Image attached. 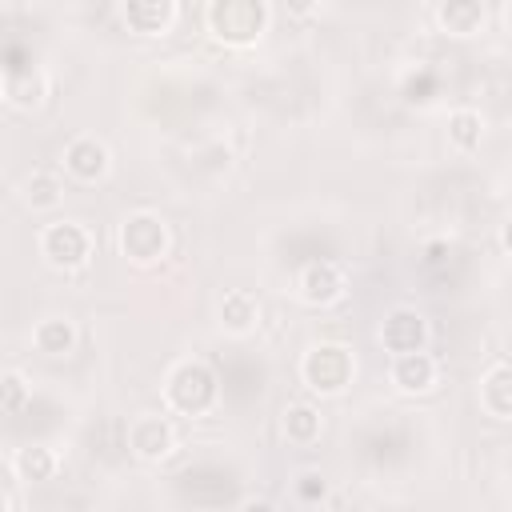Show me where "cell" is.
Wrapping results in <instances>:
<instances>
[{"mask_svg": "<svg viewBox=\"0 0 512 512\" xmlns=\"http://www.w3.org/2000/svg\"><path fill=\"white\" fill-rule=\"evenodd\" d=\"M424 336H428L424 316H416V312H408V308L392 312V316L384 320V328H380V340H384V348H388L392 356L424 352Z\"/></svg>", "mask_w": 512, "mask_h": 512, "instance_id": "obj_9", "label": "cell"}, {"mask_svg": "<svg viewBox=\"0 0 512 512\" xmlns=\"http://www.w3.org/2000/svg\"><path fill=\"white\" fill-rule=\"evenodd\" d=\"M64 168H68L76 180H96V176H104V168H108V152H104L100 140L80 136V140H72V144L64 148Z\"/></svg>", "mask_w": 512, "mask_h": 512, "instance_id": "obj_13", "label": "cell"}, {"mask_svg": "<svg viewBox=\"0 0 512 512\" xmlns=\"http://www.w3.org/2000/svg\"><path fill=\"white\" fill-rule=\"evenodd\" d=\"M500 240H504V248H508V252H512V216H508V220H504V232H500Z\"/></svg>", "mask_w": 512, "mask_h": 512, "instance_id": "obj_31", "label": "cell"}, {"mask_svg": "<svg viewBox=\"0 0 512 512\" xmlns=\"http://www.w3.org/2000/svg\"><path fill=\"white\" fill-rule=\"evenodd\" d=\"M24 396H28V392H24V380H20L16 372H8V376H4V412L16 416V412L24 408Z\"/></svg>", "mask_w": 512, "mask_h": 512, "instance_id": "obj_28", "label": "cell"}, {"mask_svg": "<svg viewBox=\"0 0 512 512\" xmlns=\"http://www.w3.org/2000/svg\"><path fill=\"white\" fill-rule=\"evenodd\" d=\"M36 348L48 352V356L72 352V324H68V320H44V324L36 328Z\"/></svg>", "mask_w": 512, "mask_h": 512, "instance_id": "obj_20", "label": "cell"}, {"mask_svg": "<svg viewBox=\"0 0 512 512\" xmlns=\"http://www.w3.org/2000/svg\"><path fill=\"white\" fill-rule=\"evenodd\" d=\"M176 492L192 508L224 512V504H232L240 496V480H236V472H228L220 464H196V468H184L176 476Z\"/></svg>", "mask_w": 512, "mask_h": 512, "instance_id": "obj_2", "label": "cell"}, {"mask_svg": "<svg viewBox=\"0 0 512 512\" xmlns=\"http://www.w3.org/2000/svg\"><path fill=\"white\" fill-rule=\"evenodd\" d=\"M504 20H508V28H512V4H508V8H504Z\"/></svg>", "mask_w": 512, "mask_h": 512, "instance_id": "obj_32", "label": "cell"}, {"mask_svg": "<svg viewBox=\"0 0 512 512\" xmlns=\"http://www.w3.org/2000/svg\"><path fill=\"white\" fill-rule=\"evenodd\" d=\"M240 512H276V508H272L268 500H244V504H240Z\"/></svg>", "mask_w": 512, "mask_h": 512, "instance_id": "obj_30", "label": "cell"}, {"mask_svg": "<svg viewBox=\"0 0 512 512\" xmlns=\"http://www.w3.org/2000/svg\"><path fill=\"white\" fill-rule=\"evenodd\" d=\"M352 368H356V364H352V352H348V348H340V344H320V348H312V352L304 356L300 376H304V384H308L312 392L332 396V392L348 388Z\"/></svg>", "mask_w": 512, "mask_h": 512, "instance_id": "obj_5", "label": "cell"}, {"mask_svg": "<svg viewBox=\"0 0 512 512\" xmlns=\"http://www.w3.org/2000/svg\"><path fill=\"white\" fill-rule=\"evenodd\" d=\"M4 92H8L16 104H32L36 92H40V76H36V68H32V72H20V76H4Z\"/></svg>", "mask_w": 512, "mask_h": 512, "instance_id": "obj_26", "label": "cell"}, {"mask_svg": "<svg viewBox=\"0 0 512 512\" xmlns=\"http://www.w3.org/2000/svg\"><path fill=\"white\" fill-rule=\"evenodd\" d=\"M20 72H32V52L20 40H8L4 44V76H20Z\"/></svg>", "mask_w": 512, "mask_h": 512, "instance_id": "obj_27", "label": "cell"}, {"mask_svg": "<svg viewBox=\"0 0 512 512\" xmlns=\"http://www.w3.org/2000/svg\"><path fill=\"white\" fill-rule=\"evenodd\" d=\"M284 436L292 444H312L320 436V412L312 404H292L284 408Z\"/></svg>", "mask_w": 512, "mask_h": 512, "instance_id": "obj_18", "label": "cell"}, {"mask_svg": "<svg viewBox=\"0 0 512 512\" xmlns=\"http://www.w3.org/2000/svg\"><path fill=\"white\" fill-rule=\"evenodd\" d=\"M480 400L492 416H512V364H496L484 384H480Z\"/></svg>", "mask_w": 512, "mask_h": 512, "instance_id": "obj_16", "label": "cell"}, {"mask_svg": "<svg viewBox=\"0 0 512 512\" xmlns=\"http://www.w3.org/2000/svg\"><path fill=\"white\" fill-rule=\"evenodd\" d=\"M344 292V276L336 264H308L300 268V296L308 304H332Z\"/></svg>", "mask_w": 512, "mask_h": 512, "instance_id": "obj_12", "label": "cell"}, {"mask_svg": "<svg viewBox=\"0 0 512 512\" xmlns=\"http://www.w3.org/2000/svg\"><path fill=\"white\" fill-rule=\"evenodd\" d=\"M296 492H300V500H320V496H324V476L304 472L300 484H296Z\"/></svg>", "mask_w": 512, "mask_h": 512, "instance_id": "obj_29", "label": "cell"}, {"mask_svg": "<svg viewBox=\"0 0 512 512\" xmlns=\"http://www.w3.org/2000/svg\"><path fill=\"white\" fill-rule=\"evenodd\" d=\"M40 248H44V256H48L52 264H60V268H76V264L88 260L92 240H88V232H84L80 224H72V220H56V224L44 228Z\"/></svg>", "mask_w": 512, "mask_h": 512, "instance_id": "obj_7", "label": "cell"}, {"mask_svg": "<svg viewBox=\"0 0 512 512\" xmlns=\"http://www.w3.org/2000/svg\"><path fill=\"white\" fill-rule=\"evenodd\" d=\"M16 468L28 476V480H48L52 472H56V456L48 452V448H20V456H16Z\"/></svg>", "mask_w": 512, "mask_h": 512, "instance_id": "obj_22", "label": "cell"}, {"mask_svg": "<svg viewBox=\"0 0 512 512\" xmlns=\"http://www.w3.org/2000/svg\"><path fill=\"white\" fill-rule=\"evenodd\" d=\"M436 16H440V24L448 32L468 36V32H476L484 24V4H476V0H452V4H440Z\"/></svg>", "mask_w": 512, "mask_h": 512, "instance_id": "obj_17", "label": "cell"}, {"mask_svg": "<svg viewBox=\"0 0 512 512\" xmlns=\"http://www.w3.org/2000/svg\"><path fill=\"white\" fill-rule=\"evenodd\" d=\"M436 88H440L436 72H432V68H416V72L404 80V100H412V104H428V100L436 96Z\"/></svg>", "mask_w": 512, "mask_h": 512, "instance_id": "obj_23", "label": "cell"}, {"mask_svg": "<svg viewBox=\"0 0 512 512\" xmlns=\"http://www.w3.org/2000/svg\"><path fill=\"white\" fill-rule=\"evenodd\" d=\"M220 320L232 328V332H248L256 324V300L248 292H228L220 300Z\"/></svg>", "mask_w": 512, "mask_h": 512, "instance_id": "obj_19", "label": "cell"}, {"mask_svg": "<svg viewBox=\"0 0 512 512\" xmlns=\"http://www.w3.org/2000/svg\"><path fill=\"white\" fill-rule=\"evenodd\" d=\"M120 244H124V252H128L132 260L148 264V260H156V256L164 252L168 232H164L160 216H152V212H136V216L124 220V228H120Z\"/></svg>", "mask_w": 512, "mask_h": 512, "instance_id": "obj_8", "label": "cell"}, {"mask_svg": "<svg viewBox=\"0 0 512 512\" xmlns=\"http://www.w3.org/2000/svg\"><path fill=\"white\" fill-rule=\"evenodd\" d=\"M452 264H456V248H452L448 240H432V244H424L420 268H424L428 276H436V272H448Z\"/></svg>", "mask_w": 512, "mask_h": 512, "instance_id": "obj_24", "label": "cell"}, {"mask_svg": "<svg viewBox=\"0 0 512 512\" xmlns=\"http://www.w3.org/2000/svg\"><path fill=\"white\" fill-rule=\"evenodd\" d=\"M392 384L404 392H428L436 384V360L428 352H408L392 360Z\"/></svg>", "mask_w": 512, "mask_h": 512, "instance_id": "obj_14", "label": "cell"}, {"mask_svg": "<svg viewBox=\"0 0 512 512\" xmlns=\"http://www.w3.org/2000/svg\"><path fill=\"white\" fill-rule=\"evenodd\" d=\"M28 200H32V208H48V204H56V200H60V180L48 176V172H36V176L28 180Z\"/></svg>", "mask_w": 512, "mask_h": 512, "instance_id": "obj_25", "label": "cell"}, {"mask_svg": "<svg viewBox=\"0 0 512 512\" xmlns=\"http://www.w3.org/2000/svg\"><path fill=\"white\" fill-rule=\"evenodd\" d=\"M216 396H220V376H216L208 364L184 360L180 368H172V376H168V404H172L176 412L196 416V412L212 408Z\"/></svg>", "mask_w": 512, "mask_h": 512, "instance_id": "obj_3", "label": "cell"}, {"mask_svg": "<svg viewBox=\"0 0 512 512\" xmlns=\"http://www.w3.org/2000/svg\"><path fill=\"white\" fill-rule=\"evenodd\" d=\"M208 32L224 44H252L268 28V4L260 0H216L204 12Z\"/></svg>", "mask_w": 512, "mask_h": 512, "instance_id": "obj_1", "label": "cell"}, {"mask_svg": "<svg viewBox=\"0 0 512 512\" xmlns=\"http://www.w3.org/2000/svg\"><path fill=\"white\" fill-rule=\"evenodd\" d=\"M332 256H336V240L324 228H300V232L284 236V260L288 264H300V268L332 264Z\"/></svg>", "mask_w": 512, "mask_h": 512, "instance_id": "obj_10", "label": "cell"}, {"mask_svg": "<svg viewBox=\"0 0 512 512\" xmlns=\"http://www.w3.org/2000/svg\"><path fill=\"white\" fill-rule=\"evenodd\" d=\"M216 376H220V392H224V400H232V404H248V400H256L260 392H264V384H268V368H264V360H256V356H248V352H240V348H228V352H220L216 356Z\"/></svg>", "mask_w": 512, "mask_h": 512, "instance_id": "obj_4", "label": "cell"}, {"mask_svg": "<svg viewBox=\"0 0 512 512\" xmlns=\"http://www.w3.org/2000/svg\"><path fill=\"white\" fill-rule=\"evenodd\" d=\"M128 448L144 460H160L172 452V424L160 420V416H140L132 428H128Z\"/></svg>", "mask_w": 512, "mask_h": 512, "instance_id": "obj_11", "label": "cell"}, {"mask_svg": "<svg viewBox=\"0 0 512 512\" xmlns=\"http://www.w3.org/2000/svg\"><path fill=\"white\" fill-rule=\"evenodd\" d=\"M356 444H360V456H364L368 464L392 468V464L408 460V452H412V432H408L404 424H372V428L360 432Z\"/></svg>", "mask_w": 512, "mask_h": 512, "instance_id": "obj_6", "label": "cell"}, {"mask_svg": "<svg viewBox=\"0 0 512 512\" xmlns=\"http://www.w3.org/2000/svg\"><path fill=\"white\" fill-rule=\"evenodd\" d=\"M124 20L136 32H168V24L176 20V4H168V0H132V4H124Z\"/></svg>", "mask_w": 512, "mask_h": 512, "instance_id": "obj_15", "label": "cell"}, {"mask_svg": "<svg viewBox=\"0 0 512 512\" xmlns=\"http://www.w3.org/2000/svg\"><path fill=\"white\" fill-rule=\"evenodd\" d=\"M480 116L476 112H468V108H460V112H452V120H448V136H452V144L456 148H476L480 144Z\"/></svg>", "mask_w": 512, "mask_h": 512, "instance_id": "obj_21", "label": "cell"}]
</instances>
